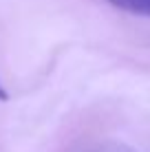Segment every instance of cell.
<instances>
[{"mask_svg":"<svg viewBox=\"0 0 150 152\" xmlns=\"http://www.w3.org/2000/svg\"><path fill=\"white\" fill-rule=\"evenodd\" d=\"M113 7L121 11L135 13V15H148L150 18V0H108Z\"/></svg>","mask_w":150,"mask_h":152,"instance_id":"obj_1","label":"cell"},{"mask_svg":"<svg viewBox=\"0 0 150 152\" xmlns=\"http://www.w3.org/2000/svg\"><path fill=\"white\" fill-rule=\"evenodd\" d=\"M0 99H2V102L7 99V93H4V88H2V86H0Z\"/></svg>","mask_w":150,"mask_h":152,"instance_id":"obj_2","label":"cell"}]
</instances>
